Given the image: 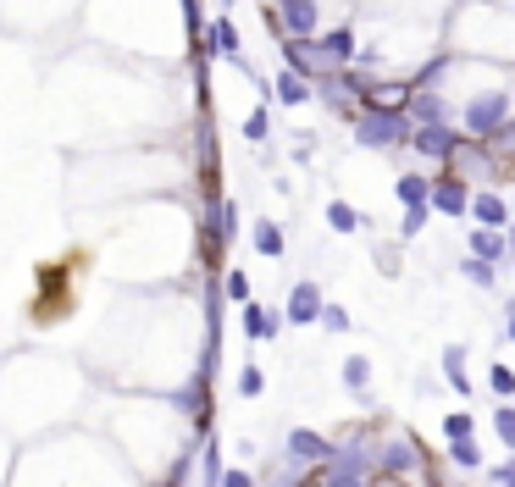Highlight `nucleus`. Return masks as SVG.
<instances>
[{
  "mask_svg": "<svg viewBox=\"0 0 515 487\" xmlns=\"http://www.w3.org/2000/svg\"><path fill=\"white\" fill-rule=\"evenodd\" d=\"M510 117H515V84H499V72H493V84L455 95V128L466 139H493Z\"/></svg>",
  "mask_w": 515,
  "mask_h": 487,
  "instance_id": "nucleus-1",
  "label": "nucleus"
},
{
  "mask_svg": "<svg viewBox=\"0 0 515 487\" xmlns=\"http://www.w3.org/2000/svg\"><path fill=\"white\" fill-rule=\"evenodd\" d=\"M372 476H377V438H344L316 465V487H372Z\"/></svg>",
  "mask_w": 515,
  "mask_h": 487,
  "instance_id": "nucleus-2",
  "label": "nucleus"
},
{
  "mask_svg": "<svg viewBox=\"0 0 515 487\" xmlns=\"http://www.w3.org/2000/svg\"><path fill=\"white\" fill-rule=\"evenodd\" d=\"M410 111L405 106H360L349 117V133H355L360 150H405L410 144Z\"/></svg>",
  "mask_w": 515,
  "mask_h": 487,
  "instance_id": "nucleus-3",
  "label": "nucleus"
},
{
  "mask_svg": "<svg viewBox=\"0 0 515 487\" xmlns=\"http://www.w3.org/2000/svg\"><path fill=\"white\" fill-rule=\"evenodd\" d=\"M277 50H283V67H294V72H305L311 84H322V78H333L344 61L327 50V39L322 34H311V39H277Z\"/></svg>",
  "mask_w": 515,
  "mask_h": 487,
  "instance_id": "nucleus-4",
  "label": "nucleus"
},
{
  "mask_svg": "<svg viewBox=\"0 0 515 487\" xmlns=\"http://www.w3.org/2000/svg\"><path fill=\"white\" fill-rule=\"evenodd\" d=\"M444 167H449V172H460V178H466V183H477V189H488V183H499L504 161H499V155H493V150H488V144H482V139H466V133H460L455 155H449Z\"/></svg>",
  "mask_w": 515,
  "mask_h": 487,
  "instance_id": "nucleus-5",
  "label": "nucleus"
},
{
  "mask_svg": "<svg viewBox=\"0 0 515 487\" xmlns=\"http://www.w3.org/2000/svg\"><path fill=\"white\" fill-rule=\"evenodd\" d=\"M410 471H427V449L410 432L377 438V476H410Z\"/></svg>",
  "mask_w": 515,
  "mask_h": 487,
  "instance_id": "nucleus-6",
  "label": "nucleus"
},
{
  "mask_svg": "<svg viewBox=\"0 0 515 487\" xmlns=\"http://www.w3.org/2000/svg\"><path fill=\"white\" fill-rule=\"evenodd\" d=\"M455 144H460V128H455V122H416V128H410V144H405V150L416 155V161H432V167H444L449 155H455Z\"/></svg>",
  "mask_w": 515,
  "mask_h": 487,
  "instance_id": "nucleus-7",
  "label": "nucleus"
},
{
  "mask_svg": "<svg viewBox=\"0 0 515 487\" xmlns=\"http://www.w3.org/2000/svg\"><path fill=\"white\" fill-rule=\"evenodd\" d=\"M432 211L449 216V222H471V183L444 167L438 178H432Z\"/></svg>",
  "mask_w": 515,
  "mask_h": 487,
  "instance_id": "nucleus-8",
  "label": "nucleus"
},
{
  "mask_svg": "<svg viewBox=\"0 0 515 487\" xmlns=\"http://www.w3.org/2000/svg\"><path fill=\"white\" fill-rule=\"evenodd\" d=\"M322 288L311 283V277H300V283L288 288V305H283V316H288V327H311V321H322Z\"/></svg>",
  "mask_w": 515,
  "mask_h": 487,
  "instance_id": "nucleus-9",
  "label": "nucleus"
},
{
  "mask_svg": "<svg viewBox=\"0 0 515 487\" xmlns=\"http://www.w3.org/2000/svg\"><path fill=\"white\" fill-rule=\"evenodd\" d=\"M333 449H338V443L322 438L316 427H294V432H288V443H283V454H288V460H300V465H322Z\"/></svg>",
  "mask_w": 515,
  "mask_h": 487,
  "instance_id": "nucleus-10",
  "label": "nucleus"
},
{
  "mask_svg": "<svg viewBox=\"0 0 515 487\" xmlns=\"http://www.w3.org/2000/svg\"><path fill=\"white\" fill-rule=\"evenodd\" d=\"M471 222H477V227H499V233H504V227L515 222V216H510V200H504L493 183H488V189H471Z\"/></svg>",
  "mask_w": 515,
  "mask_h": 487,
  "instance_id": "nucleus-11",
  "label": "nucleus"
},
{
  "mask_svg": "<svg viewBox=\"0 0 515 487\" xmlns=\"http://www.w3.org/2000/svg\"><path fill=\"white\" fill-rule=\"evenodd\" d=\"M205 238L228 250L233 238H239V205H233V200H211V205H205Z\"/></svg>",
  "mask_w": 515,
  "mask_h": 487,
  "instance_id": "nucleus-12",
  "label": "nucleus"
},
{
  "mask_svg": "<svg viewBox=\"0 0 515 487\" xmlns=\"http://www.w3.org/2000/svg\"><path fill=\"white\" fill-rule=\"evenodd\" d=\"M244 338H255V344H272L277 333H283V310H266V305H255V299H244Z\"/></svg>",
  "mask_w": 515,
  "mask_h": 487,
  "instance_id": "nucleus-13",
  "label": "nucleus"
},
{
  "mask_svg": "<svg viewBox=\"0 0 515 487\" xmlns=\"http://www.w3.org/2000/svg\"><path fill=\"white\" fill-rule=\"evenodd\" d=\"M272 100H277V106H311V100H316V84L305 78V72L283 67V72L272 78Z\"/></svg>",
  "mask_w": 515,
  "mask_h": 487,
  "instance_id": "nucleus-14",
  "label": "nucleus"
},
{
  "mask_svg": "<svg viewBox=\"0 0 515 487\" xmlns=\"http://www.w3.org/2000/svg\"><path fill=\"white\" fill-rule=\"evenodd\" d=\"M205 56H222V61H239L244 50H239V28H233V17H216L211 28H205Z\"/></svg>",
  "mask_w": 515,
  "mask_h": 487,
  "instance_id": "nucleus-15",
  "label": "nucleus"
},
{
  "mask_svg": "<svg viewBox=\"0 0 515 487\" xmlns=\"http://www.w3.org/2000/svg\"><path fill=\"white\" fill-rule=\"evenodd\" d=\"M438 366H444V382L460 393V399H471V366H466V344H449L444 355H438Z\"/></svg>",
  "mask_w": 515,
  "mask_h": 487,
  "instance_id": "nucleus-16",
  "label": "nucleus"
},
{
  "mask_svg": "<svg viewBox=\"0 0 515 487\" xmlns=\"http://www.w3.org/2000/svg\"><path fill=\"white\" fill-rule=\"evenodd\" d=\"M466 255H482V261H493V266L510 261V250H504V233H499V227H471Z\"/></svg>",
  "mask_w": 515,
  "mask_h": 487,
  "instance_id": "nucleus-17",
  "label": "nucleus"
},
{
  "mask_svg": "<svg viewBox=\"0 0 515 487\" xmlns=\"http://www.w3.org/2000/svg\"><path fill=\"white\" fill-rule=\"evenodd\" d=\"M250 244H255V255H266V261H283V250H288L283 227H277V222H266V216L250 227Z\"/></svg>",
  "mask_w": 515,
  "mask_h": 487,
  "instance_id": "nucleus-18",
  "label": "nucleus"
},
{
  "mask_svg": "<svg viewBox=\"0 0 515 487\" xmlns=\"http://www.w3.org/2000/svg\"><path fill=\"white\" fill-rule=\"evenodd\" d=\"M394 200L399 205H432V178H421V172H399V178H394Z\"/></svg>",
  "mask_w": 515,
  "mask_h": 487,
  "instance_id": "nucleus-19",
  "label": "nucleus"
},
{
  "mask_svg": "<svg viewBox=\"0 0 515 487\" xmlns=\"http://www.w3.org/2000/svg\"><path fill=\"white\" fill-rule=\"evenodd\" d=\"M338 377H344V388L355 393V399H366V388H372V355H349Z\"/></svg>",
  "mask_w": 515,
  "mask_h": 487,
  "instance_id": "nucleus-20",
  "label": "nucleus"
},
{
  "mask_svg": "<svg viewBox=\"0 0 515 487\" xmlns=\"http://www.w3.org/2000/svg\"><path fill=\"white\" fill-rule=\"evenodd\" d=\"M200 487H222V443L200 438Z\"/></svg>",
  "mask_w": 515,
  "mask_h": 487,
  "instance_id": "nucleus-21",
  "label": "nucleus"
},
{
  "mask_svg": "<svg viewBox=\"0 0 515 487\" xmlns=\"http://www.w3.org/2000/svg\"><path fill=\"white\" fill-rule=\"evenodd\" d=\"M327 227H333V233H360L366 216H360L349 200H327Z\"/></svg>",
  "mask_w": 515,
  "mask_h": 487,
  "instance_id": "nucleus-22",
  "label": "nucleus"
},
{
  "mask_svg": "<svg viewBox=\"0 0 515 487\" xmlns=\"http://www.w3.org/2000/svg\"><path fill=\"white\" fill-rule=\"evenodd\" d=\"M460 277H466L471 288H499V266L482 261V255H466V261H460Z\"/></svg>",
  "mask_w": 515,
  "mask_h": 487,
  "instance_id": "nucleus-23",
  "label": "nucleus"
},
{
  "mask_svg": "<svg viewBox=\"0 0 515 487\" xmlns=\"http://www.w3.org/2000/svg\"><path fill=\"white\" fill-rule=\"evenodd\" d=\"M449 465H455V471H482V449H477V438L449 443Z\"/></svg>",
  "mask_w": 515,
  "mask_h": 487,
  "instance_id": "nucleus-24",
  "label": "nucleus"
},
{
  "mask_svg": "<svg viewBox=\"0 0 515 487\" xmlns=\"http://www.w3.org/2000/svg\"><path fill=\"white\" fill-rule=\"evenodd\" d=\"M432 222V205H405V216H399V238H421V227Z\"/></svg>",
  "mask_w": 515,
  "mask_h": 487,
  "instance_id": "nucleus-25",
  "label": "nucleus"
},
{
  "mask_svg": "<svg viewBox=\"0 0 515 487\" xmlns=\"http://www.w3.org/2000/svg\"><path fill=\"white\" fill-rule=\"evenodd\" d=\"M266 133H272V111L255 106L250 117H244V139H250V144H266Z\"/></svg>",
  "mask_w": 515,
  "mask_h": 487,
  "instance_id": "nucleus-26",
  "label": "nucleus"
},
{
  "mask_svg": "<svg viewBox=\"0 0 515 487\" xmlns=\"http://www.w3.org/2000/svg\"><path fill=\"white\" fill-rule=\"evenodd\" d=\"M444 438H449V443H466V438H477V421H471L466 410H455V416H444Z\"/></svg>",
  "mask_w": 515,
  "mask_h": 487,
  "instance_id": "nucleus-27",
  "label": "nucleus"
},
{
  "mask_svg": "<svg viewBox=\"0 0 515 487\" xmlns=\"http://www.w3.org/2000/svg\"><path fill=\"white\" fill-rule=\"evenodd\" d=\"M493 432H499V443L515 454V404H499V410H493Z\"/></svg>",
  "mask_w": 515,
  "mask_h": 487,
  "instance_id": "nucleus-28",
  "label": "nucleus"
},
{
  "mask_svg": "<svg viewBox=\"0 0 515 487\" xmlns=\"http://www.w3.org/2000/svg\"><path fill=\"white\" fill-rule=\"evenodd\" d=\"M488 388L499 393V399H515V371L504 366V360H493V366H488Z\"/></svg>",
  "mask_w": 515,
  "mask_h": 487,
  "instance_id": "nucleus-29",
  "label": "nucleus"
},
{
  "mask_svg": "<svg viewBox=\"0 0 515 487\" xmlns=\"http://www.w3.org/2000/svg\"><path fill=\"white\" fill-rule=\"evenodd\" d=\"M482 144H488V150H493V155H499V161H515V117H510V122H504V128H499V133H493V139H482Z\"/></svg>",
  "mask_w": 515,
  "mask_h": 487,
  "instance_id": "nucleus-30",
  "label": "nucleus"
},
{
  "mask_svg": "<svg viewBox=\"0 0 515 487\" xmlns=\"http://www.w3.org/2000/svg\"><path fill=\"white\" fill-rule=\"evenodd\" d=\"M322 327H327V333H349V327H355V316H349L344 305H322Z\"/></svg>",
  "mask_w": 515,
  "mask_h": 487,
  "instance_id": "nucleus-31",
  "label": "nucleus"
},
{
  "mask_svg": "<svg viewBox=\"0 0 515 487\" xmlns=\"http://www.w3.org/2000/svg\"><path fill=\"white\" fill-rule=\"evenodd\" d=\"M239 393H244V399H261V393H266L261 366H244V371H239Z\"/></svg>",
  "mask_w": 515,
  "mask_h": 487,
  "instance_id": "nucleus-32",
  "label": "nucleus"
},
{
  "mask_svg": "<svg viewBox=\"0 0 515 487\" xmlns=\"http://www.w3.org/2000/svg\"><path fill=\"white\" fill-rule=\"evenodd\" d=\"M228 299H233V305L250 299V277H244V272H228Z\"/></svg>",
  "mask_w": 515,
  "mask_h": 487,
  "instance_id": "nucleus-33",
  "label": "nucleus"
},
{
  "mask_svg": "<svg viewBox=\"0 0 515 487\" xmlns=\"http://www.w3.org/2000/svg\"><path fill=\"white\" fill-rule=\"evenodd\" d=\"M488 482H493V487H515V454H510L504 465H493V471H488Z\"/></svg>",
  "mask_w": 515,
  "mask_h": 487,
  "instance_id": "nucleus-34",
  "label": "nucleus"
},
{
  "mask_svg": "<svg viewBox=\"0 0 515 487\" xmlns=\"http://www.w3.org/2000/svg\"><path fill=\"white\" fill-rule=\"evenodd\" d=\"M222 487H261L250 471H222Z\"/></svg>",
  "mask_w": 515,
  "mask_h": 487,
  "instance_id": "nucleus-35",
  "label": "nucleus"
},
{
  "mask_svg": "<svg viewBox=\"0 0 515 487\" xmlns=\"http://www.w3.org/2000/svg\"><path fill=\"white\" fill-rule=\"evenodd\" d=\"M504 338L515 344V299H504Z\"/></svg>",
  "mask_w": 515,
  "mask_h": 487,
  "instance_id": "nucleus-36",
  "label": "nucleus"
},
{
  "mask_svg": "<svg viewBox=\"0 0 515 487\" xmlns=\"http://www.w3.org/2000/svg\"><path fill=\"white\" fill-rule=\"evenodd\" d=\"M372 487H405V476H372Z\"/></svg>",
  "mask_w": 515,
  "mask_h": 487,
  "instance_id": "nucleus-37",
  "label": "nucleus"
},
{
  "mask_svg": "<svg viewBox=\"0 0 515 487\" xmlns=\"http://www.w3.org/2000/svg\"><path fill=\"white\" fill-rule=\"evenodd\" d=\"M504 250H510V261H515V222L504 227Z\"/></svg>",
  "mask_w": 515,
  "mask_h": 487,
  "instance_id": "nucleus-38",
  "label": "nucleus"
},
{
  "mask_svg": "<svg viewBox=\"0 0 515 487\" xmlns=\"http://www.w3.org/2000/svg\"><path fill=\"white\" fill-rule=\"evenodd\" d=\"M510 216H515V200H510Z\"/></svg>",
  "mask_w": 515,
  "mask_h": 487,
  "instance_id": "nucleus-39",
  "label": "nucleus"
},
{
  "mask_svg": "<svg viewBox=\"0 0 515 487\" xmlns=\"http://www.w3.org/2000/svg\"><path fill=\"white\" fill-rule=\"evenodd\" d=\"M222 6H233V0H222Z\"/></svg>",
  "mask_w": 515,
  "mask_h": 487,
  "instance_id": "nucleus-40",
  "label": "nucleus"
}]
</instances>
